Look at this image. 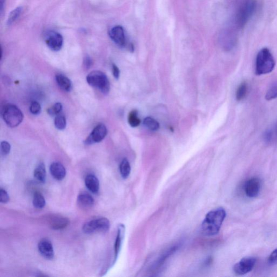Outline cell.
Returning a JSON list of instances; mask_svg holds the SVG:
<instances>
[{"label":"cell","instance_id":"6da1fadb","mask_svg":"<svg viewBox=\"0 0 277 277\" xmlns=\"http://www.w3.org/2000/svg\"><path fill=\"white\" fill-rule=\"evenodd\" d=\"M226 216V210L222 208L210 211L202 224V234L207 236L218 234Z\"/></svg>","mask_w":277,"mask_h":277},{"label":"cell","instance_id":"7a4b0ae2","mask_svg":"<svg viewBox=\"0 0 277 277\" xmlns=\"http://www.w3.org/2000/svg\"><path fill=\"white\" fill-rule=\"evenodd\" d=\"M276 65L274 57L267 48H263L257 54L256 60V74L262 76L272 72Z\"/></svg>","mask_w":277,"mask_h":277},{"label":"cell","instance_id":"3957f363","mask_svg":"<svg viewBox=\"0 0 277 277\" xmlns=\"http://www.w3.org/2000/svg\"><path fill=\"white\" fill-rule=\"evenodd\" d=\"M4 122L11 128L18 126L24 120V114L16 105L8 104L4 106L2 110Z\"/></svg>","mask_w":277,"mask_h":277},{"label":"cell","instance_id":"277c9868","mask_svg":"<svg viewBox=\"0 0 277 277\" xmlns=\"http://www.w3.org/2000/svg\"><path fill=\"white\" fill-rule=\"evenodd\" d=\"M88 83L91 86L96 88L104 94H108L110 90V84L106 75L100 70L90 72L86 78Z\"/></svg>","mask_w":277,"mask_h":277},{"label":"cell","instance_id":"5b68a950","mask_svg":"<svg viewBox=\"0 0 277 277\" xmlns=\"http://www.w3.org/2000/svg\"><path fill=\"white\" fill-rule=\"evenodd\" d=\"M256 6L254 0H246L241 5L236 16V22L240 28H243L252 16Z\"/></svg>","mask_w":277,"mask_h":277},{"label":"cell","instance_id":"8992f818","mask_svg":"<svg viewBox=\"0 0 277 277\" xmlns=\"http://www.w3.org/2000/svg\"><path fill=\"white\" fill-rule=\"evenodd\" d=\"M110 228V222L106 218H101L86 222L82 228L83 232L86 234H91L96 232L106 233Z\"/></svg>","mask_w":277,"mask_h":277},{"label":"cell","instance_id":"52a82bcc","mask_svg":"<svg viewBox=\"0 0 277 277\" xmlns=\"http://www.w3.org/2000/svg\"><path fill=\"white\" fill-rule=\"evenodd\" d=\"M44 41L46 44L52 50H60L63 46L64 38L61 34L55 30H49L44 34Z\"/></svg>","mask_w":277,"mask_h":277},{"label":"cell","instance_id":"ba28073f","mask_svg":"<svg viewBox=\"0 0 277 277\" xmlns=\"http://www.w3.org/2000/svg\"><path fill=\"white\" fill-rule=\"evenodd\" d=\"M256 259L254 256L245 257L236 264L234 271L237 275H244L252 271L256 266Z\"/></svg>","mask_w":277,"mask_h":277},{"label":"cell","instance_id":"9c48e42d","mask_svg":"<svg viewBox=\"0 0 277 277\" xmlns=\"http://www.w3.org/2000/svg\"><path fill=\"white\" fill-rule=\"evenodd\" d=\"M261 186L262 182L258 178H250L244 184V192L250 198H254L259 195Z\"/></svg>","mask_w":277,"mask_h":277},{"label":"cell","instance_id":"30bf717a","mask_svg":"<svg viewBox=\"0 0 277 277\" xmlns=\"http://www.w3.org/2000/svg\"><path fill=\"white\" fill-rule=\"evenodd\" d=\"M108 134V130L105 125L100 124L92 130V133L84 141L86 144L90 145L101 142Z\"/></svg>","mask_w":277,"mask_h":277},{"label":"cell","instance_id":"8fae6325","mask_svg":"<svg viewBox=\"0 0 277 277\" xmlns=\"http://www.w3.org/2000/svg\"><path fill=\"white\" fill-rule=\"evenodd\" d=\"M110 36L117 45L121 48L126 45V38L124 31L121 26H116L109 32Z\"/></svg>","mask_w":277,"mask_h":277},{"label":"cell","instance_id":"7c38bea8","mask_svg":"<svg viewBox=\"0 0 277 277\" xmlns=\"http://www.w3.org/2000/svg\"><path fill=\"white\" fill-rule=\"evenodd\" d=\"M38 252L47 260H52L54 256V250L51 242L48 239H43L38 242Z\"/></svg>","mask_w":277,"mask_h":277},{"label":"cell","instance_id":"4fadbf2b","mask_svg":"<svg viewBox=\"0 0 277 277\" xmlns=\"http://www.w3.org/2000/svg\"><path fill=\"white\" fill-rule=\"evenodd\" d=\"M50 169L52 176L56 180H62L66 176V170L60 162H54L52 163Z\"/></svg>","mask_w":277,"mask_h":277},{"label":"cell","instance_id":"5bb4252c","mask_svg":"<svg viewBox=\"0 0 277 277\" xmlns=\"http://www.w3.org/2000/svg\"><path fill=\"white\" fill-rule=\"evenodd\" d=\"M86 186L91 192L96 194L100 190V184L96 176L89 174L85 178Z\"/></svg>","mask_w":277,"mask_h":277},{"label":"cell","instance_id":"9a60e30c","mask_svg":"<svg viewBox=\"0 0 277 277\" xmlns=\"http://www.w3.org/2000/svg\"><path fill=\"white\" fill-rule=\"evenodd\" d=\"M125 232V227L123 224H120L118 226V234L114 245V254L116 261L120 254Z\"/></svg>","mask_w":277,"mask_h":277},{"label":"cell","instance_id":"2e32d148","mask_svg":"<svg viewBox=\"0 0 277 277\" xmlns=\"http://www.w3.org/2000/svg\"><path fill=\"white\" fill-rule=\"evenodd\" d=\"M70 223L67 218L62 216H54L50 221V226L52 229L61 230L66 228Z\"/></svg>","mask_w":277,"mask_h":277},{"label":"cell","instance_id":"e0dca14e","mask_svg":"<svg viewBox=\"0 0 277 277\" xmlns=\"http://www.w3.org/2000/svg\"><path fill=\"white\" fill-rule=\"evenodd\" d=\"M78 202L80 207L84 208H88L94 206V200L93 196L90 194L82 192L78 195Z\"/></svg>","mask_w":277,"mask_h":277},{"label":"cell","instance_id":"ac0fdd59","mask_svg":"<svg viewBox=\"0 0 277 277\" xmlns=\"http://www.w3.org/2000/svg\"><path fill=\"white\" fill-rule=\"evenodd\" d=\"M56 82L58 86L66 92H70L72 85L70 79L63 74H58L56 76Z\"/></svg>","mask_w":277,"mask_h":277},{"label":"cell","instance_id":"d6986e66","mask_svg":"<svg viewBox=\"0 0 277 277\" xmlns=\"http://www.w3.org/2000/svg\"><path fill=\"white\" fill-rule=\"evenodd\" d=\"M34 176L40 182L44 183L46 180V170L44 164L40 163L34 170Z\"/></svg>","mask_w":277,"mask_h":277},{"label":"cell","instance_id":"ffe728a7","mask_svg":"<svg viewBox=\"0 0 277 277\" xmlns=\"http://www.w3.org/2000/svg\"><path fill=\"white\" fill-rule=\"evenodd\" d=\"M23 12V8L22 6H18V8L12 10L10 12L6 21V24L10 26L14 24Z\"/></svg>","mask_w":277,"mask_h":277},{"label":"cell","instance_id":"44dd1931","mask_svg":"<svg viewBox=\"0 0 277 277\" xmlns=\"http://www.w3.org/2000/svg\"><path fill=\"white\" fill-rule=\"evenodd\" d=\"M248 86L246 82H242L236 90V98L238 102L242 101L246 96Z\"/></svg>","mask_w":277,"mask_h":277},{"label":"cell","instance_id":"7402d4cb","mask_svg":"<svg viewBox=\"0 0 277 277\" xmlns=\"http://www.w3.org/2000/svg\"><path fill=\"white\" fill-rule=\"evenodd\" d=\"M131 171L130 164L128 160L125 158L120 164V172L123 179H127Z\"/></svg>","mask_w":277,"mask_h":277},{"label":"cell","instance_id":"603a6c76","mask_svg":"<svg viewBox=\"0 0 277 277\" xmlns=\"http://www.w3.org/2000/svg\"><path fill=\"white\" fill-rule=\"evenodd\" d=\"M32 204L34 206L38 209H42L46 206V200L42 194L40 192H36L34 196Z\"/></svg>","mask_w":277,"mask_h":277},{"label":"cell","instance_id":"cb8c5ba5","mask_svg":"<svg viewBox=\"0 0 277 277\" xmlns=\"http://www.w3.org/2000/svg\"><path fill=\"white\" fill-rule=\"evenodd\" d=\"M128 122L131 127L136 128L140 126L141 120L138 116L136 110L131 111L128 115Z\"/></svg>","mask_w":277,"mask_h":277},{"label":"cell","instance_id":"d4e9b609","mask_svg":"<svg viewBox=\"0 0 277 277\" xmlns=\"http://www.w3.org/2000/svg\"><path fill=\"white\" fill-rule=\"evenodd\" d=\"M145 126L151 130L156 131L160 129V124L154 118L151 117H147L144 120Z\"/></svg>","mask_w":277,"mask_h":277},{"label":"cell","instance_id":"484cf974","mask_svg":"<svg viewBox=\"0 0 277 277\" xmlns=\"http://www.w3.org/2000/svg\"><path fill=\"white\" fill-rule=\"evenodd\" d=\"M277 98V82L274 83L268 89L266 96V100H272Z\"/></svg>","mask_w":277,"mask_h":277},{"label":"cell","instance_id":"4316f807","mask_svg":"<svg viewBox=\"0 0 277 277\" xmlns=\"http://www.w3.org/2000/svg\"><path fill=\"white\" fill-rule=\"evenodd\" d=\"M54 124L57 129L63 130L66 127V120L63 115L58 114L55 118Z\"/></svg>","mask_w":277,"mask_h":277},{"label":"cell","instance_id":"83f0119b","mask_svg":"<svg viewBox=\"0 0 277 277\" xmlns=\"http://www.w3.org/2000/svg\"><path fill=\"white\" fill-rule=\"evenodd\" d=\"M62 110V105L60 102L54 104L48 110V113L50 116H56L59 114Z\"/></svg>","mask_w":277,"mask_h":277},{"label":"cell","instance_id":"f1b7e54d","mask_svg":"<svg viewBox=\"0 0 277 277\" xmlns=\"http://www.w3.org/2000/svg\"><path fill=\"white\" fill-rule=\"evenodd\" d=\"M30 111L32 114L38 115L41 113L42 107L40 104L37 102H32L30 106Z\"/></svg>","mask_w":277,"mask_h":277},{"label":"cell","instance_id":"f546056e","mask_svg":"<svg viewBox=\"0 0 277 277\" xmlns=\"http://www.w3.org/2000/svg\"><path fill=\"white\" fill-rule=\"evenodd\" d=\"M11 146L8 142L4 141L1 143V152L2 156H6L10 153Z\"/></svg>","mask_w":277,"mask_h":277},{"label":"cell","instance_id":"4dcf8cb0","mask_svg":"<svg viewBox=\"0 0 277 277\" xmlns=\"http://www.w3.org/2000/svg\"><path fill=\"white\" fill-rule=\"evenodd\" d=\"M10 196L6 190L2 188L0 189V202L2 203H8L10 201Z\"/></svg>","mask_w":277,"mask_h":277},{"label":"cell","instance_id":"1f68e13d","mask_svg":"<svg viewBox=\"0 0 277 277\" xmlns=\"http://www.w3.org/2000/svg\"><path fill=\"white\" fill-rule=\"evenodd\" d=\"M268 262L272 265H274L277 264V248L270 254L268 258Z\"/></svg>","mask_w":277,"mask_h":277},{"label":"cell","instance_id":"d6a6232c","mask_svg":"<svg viewBox=\"0 0 277 277\" xmlns=\"http://www.w3.org/2000/svg\"><path fill=\"white\" fill-rule=\"evenodd\" d=\"M84 64L86 68L90 69L93 64V61L89 56H86L84 58Z\"/></svg>","mask_w":277,"mask_h":277},{"label":"cell","instance_id":"836d02e7","mask_svg":"<svg viewBox=\"0 0 277 277\" xmlns=\"http://www.w3.org/2000/svg\"><path fill=\"white\" fill-rule=\"evenodd\" d=\"M272 132L271 130H268L264 134V140L265 142L269 143L272 142Z\"/></svg>","mask_w":277,"mask_h":277},{"label":"cell","instance_id":"e575fe53","mask_svg":"<svg viewBox=\"0 0 277 277\" xmlns=\"http://www.w3.org/2000/svg\"><path fill=\"white\" fill-rule=\"evenodd\" d=\"M112 71H113L114 76L116 79L120 78V70L115 64L112 65Z\"/></svg>","mask_w":277,"mask_h":277},{"label":"cell","instance_id":"d590c367","mask_svg":"<svg viewBox=\"0 0 277 277\" xmlns=\"http://www.w3.org/2000/svg\"><path fill=\"white\" fill-rule=\"evenodd\" d=\"M6 1V0H0V14H1L2 16L4 10Z\"/></svg>","mask_w":277,"mask_h":277}]
</instances>
